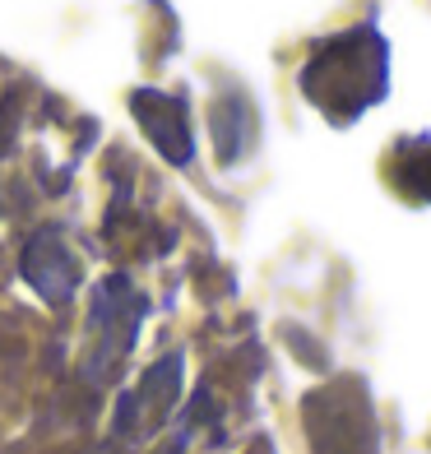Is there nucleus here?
I'll list each match as a JSON object with an SVG mask.
<instances>
[{
    "label": "nucleus",
    "instance_id": "7ed1b4c3",
    "mask_svg": "<svg viewBox=\"0 0 431 454\" xmlns=\"http://www.w3.org/2000/svg\"><path fill=\"white\" fill-rule=\"evenodd\" d=\"M93 376L107 380L112 371L126 362L130 343H135V329L144 320V297L126 278H107L93 293Z\"/></svg>",
    "mask_w": 431,
    "mask_h": 454
},
{
    "label": "nucleus",
    "instance_id": "20e7f679",
    "mask_svg": "<svg viewBox=\"0 0 431 454\" xmlns=\"http://www.w3.org/2000/svg\"><path fill=\"white\" fill-rule=\"evenodd\" d=\"M19 274H24L33 293L43 301H51V306H66L79 293V283H84L79 255L70 251L66 237L51 232V227H43V232L28 237L24 255H19Z\"/></svg>",
    "mask_w": 431,
    "mask_h": 454
},
{
    "label": "nucleus",
    "instance_id": "39448f33",
    "mask_svg": "<svg viewBox=\"0 0 431 454\" xmlns=\"http://www.w3.org/2000/svg\"><path fill=\"white\" fill-rule=\"evenodd\" d=\"M130 112L144 126V135L153 139V149L186 168L191 153H195V139H191V112H186V98L176 93H158V89H135L130 93Z\"/></svg>",
    "mask_w": 431,
    "mask_h": 454
},
{
    "label": "nucleus",
    "instance_id": "f03ea898",
    "mask_svg": "<svg viewBox=\"0 0 431 454\" xmlns=\"http://www.w3.org/2000/svg\"><path fill=\"white\" fill-rule=\"evenodd\" d=\"M306 431L316 454H376L372 403L357 385H334L306 399Z\"/></svg>",
    "mask_w": 431,
    "mask_h": 454
},
{
    "label": "nucleus",
    "instance_id": "423d86ee",
    "mask_svg": "<svg viewBox=\"0 0 431 454\" xmlns=\"http://www.w3.org/2000/svg\"><path fill=\"white\" fill-rule=\"evenodd\" d=\"M232 135L246 139V102L241 98H223L214 107V139H218L223 162H232Z\"/></svg>",
    "mask_w": 431,
    "mask_h": 454
},
{
    "label": "nucleus",
    "instance_id": "f257e3e1",
    "mask_svg": "<svg viewBox=\"0 0 431 454\" xmlns=\"http://www.w3.org/2000/svg\"><path fill=\"white\" fill-rule=\"evenodd\" d=\"M389 84V47L376 28H348L330 43H320L302 70V93L330 121H353L366 107H376Z\"/></svg>",
    "mask_w": 431,
    "mask_h": 454
},
{
    "label": "nucleus",
    "instance_id": "0eeeda50",
    "mask_svg": "<svg viewBox=\"0 0 431 454\" xmlns=\"http://www.w3.org/2000/svg\"><path fill=\"white\" fill-rule=\"evenodd\" d=\"M404 185L431 200V149H427V153H408V158H404Z\"/></svg>",
    "mask_w": 431,
    "mask_h": 454
}]
</instances>
